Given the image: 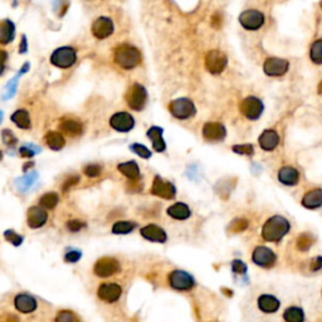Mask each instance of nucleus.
<instances>
[{
  "label": "nucleus",
  "instance_id": "f257e3e1",
  "mask_svg": "<svg viewBox=\"0 0 322 322\" xmlns=\"http://www.w3.org/2000/svg\"><path fill=\"white\" fill-rule=\"evenodd\" d=\"M289 221L282 215H274L269 218L262 228V238L266 242H279L289 232Z\"/></svg>",
  "mask_w": 322,
  "mask_h": 322
},
{
  "label": "nucleus",
  "instance_id": "f03ea898",
  "mask_svg": "<svg viewBox=\"0 0 322 322\" xmlns=\"http://www.w3.org/2000/svg\"><path fill=\"white\" fill-rule=\"evenodd\" d=\"M113 59L116 65L123 70H133L141 62V53L136 47L130 44H121L113 52Z\"/></svg>",
  "mask_w": 322,
  "mask_h": 322
},
{
  "label": "nucleus",
  "instance_id": "7ed1b4c3",
  "mask_svg": "<svg viewBox=\"0 0 322 322\" xmlns=\"http://www.w3.org/2000/svg\"><path fill=\"white\" fill-rule=\"evenodd\" d=\"M169 111L171 115L178 120H188L197 113V108L194 106V102L186 97L176 99L169 104Z\"/></svg>",
  "mask_w": 322,
  "mask_h": 322
},
{
  "label": "nucleus",
  "instance_id": "20e7f679",
  "mask_svg": "<svg viewBox=\"0 0 322 322\" xmlns=\"http://www.w3.org/2000/svg\"><path fill=\"white\" fill-rule=\"evenodd\" d=\"M77 60V52L70 46L59 47L52 53L51 63L58 68H70Z\"/></svg>",
  "mask_w": 322,
  "mask_h": 322
},
{
  "label": "nucleus",
  "instance_id": "39448f33",
  "mask_svg": "<svg viewBox=\"0 0 322 322\" xmlns=\"http://www.w3.org/2000/svg\"><path fill=\"white\" fill-rule=\"evenodd\" d=\"M128 107L135 111H141L146 106L147 91L142 84L134 83L125 96Z\"/></svg>",
  "mask_w": 322,
  "mask_h": 322
},
{
  "label": "nucleus",
  "instance_id": "423d86ee",
  "mask_svg": "<svg viewBox=\"0 0 322 322\" xmlns=\"http://www.w3.org/2000/svg\"><path fill=\"white\" fill-rule=\"evenodd\" d=\"M169 284L175 291H190L195 286V279L191 274L181 269H174L169 274Z\"/></svg>",
  "mask_w": 322,
  "mask_h": 322
},
{
  "label": "nucleus",
  "instance_id": "0eeeda50",
  "mask_svg": "<svg viewBox=\"0 0 322 322\" xmlns=\"http://www.w3.org/2000/svg\"><path fill=\"white\" fill-rule=\"evenodd\" d=\"M263 102L258 97L248 96L239 104V111L248 120H258L263 113Z\"/></svg>",
  "mask_w": 322,
  "mask_h": 322
},
{
  "label": "nucleus",
  "instance_id": "6e6552de",
  "mask_svg": "<svg viewBox=\"0 0 322 322\" xmlns=\"http://www.w3.org/2000/svg\"><path fill=\"white\" fill-rule=\"evenodd\" d=\"M228 65V58L218 49L209 51L205 55V68L212 75H220Z\"/></svg>",
  "mask_w": 322,
  "mask_h": 322
},
{
  "label": "nucleus",
  "instance_id": "1a4fd4ad",
  "mask_svg": "<svg viewBox=\"0 0 322 322\" xmlns=\"http://www.w3.org/2000/svg\"><path fill=\"white\" fill-rule=\"evenodd\" d=\"M121 269L120 262L112 257H105L97 261L93 266V272L100 278H108L113 274L118 273Z\"/></svg>",
  "mask_w": 322,
  "mask_h": 322
},
{
  "label": "nucleus",
  "instance_id": "9d476101",
  "mask_svg": "<svg viewBox=\"0 0 322 322\" xmlns=\"http://www.w3.org/2000/svg\"><path fill=\"white\" fill-rule=\"evenodd\" d=\"M239 23L247 30H258L265 24V15L255 9L244 10L239 15Z\"/></svg>",
  "mask_w": 322,
  "mask_h": 322
},
{
  "label": "nucleus",
  "instance_id": "9b49d317",
  "mask_svg": "<svg viewBox=\"0 0 322 322\" xmlns=\"http://www.w3.org/2000/svg\"><path fill=\"white\" fill-rule=\"evenodd\" d=\"M288 68L289 63L286 59L276 57L267 58L265 65H263V71L269 77H281V76L286 75Z\"/></svg>",
  "mask_w": 322,
  "mask_h": 322
},
{
  "label": "nucleus",
  "instance_id": "f8f14e48",
  "mask_svg": "<svg viewBox=\"0 0 322 322\" xmlns=\"http://www.w3.org/2000/svg\"><path fill=\"white\" fill-rule=\"evenodd\" d=\"M276 260L277 257L273 250L265 247V245H260V247L255 248L252 254V261L254 262V265L260 266L262 268L273 267Z\"/></svg>",
  "mask_w": 322,
  "mask_h": 322
},
{
  "label": "nucleus",
  "instance_id": "ddd939ff",
  "mask_svg": "<svg viewBox=\"0 0 322 322\" xmlns=\"http://www.w3.org/2000/svg\"><path fill=\"white\" fill-rule=\"evenodd\" d=\"M151 192L156 197L163 198V199H174L176 195V188L173 183L163 180L161 176L156 175L154 178V181H152Z\"/></svg>",
  "mask_w": 322,
  "mask_h": 322
},
{
  "label": "nucleus",
  "instance_id": "4468645a",
  "mask_svg": "<svg viewBox=\"0 0 322 322\" xmlns=\"http://www.w3.org/2000/svg\"><path fill=\"white\" fill-rule=\"evenodd\" d=\"M110 125L113 130L118 133H128L134 128L135 120L127 112H117L110 118Z\"/></svg>",
  "mask_w": 322,
  "mask_h": 322
},
{
  "label": "nucleus",
  "instance_id": "2eb2a0df",
  "mask_svg": "<svg viewBox=\"0 0 322 322\" xmlns=\"http://www.w3.org/2000/svg\"><path fill=\"white\" fill-rule=\"evenodd\" d=\"M97 295H99L100 300H102L104 302L113 303L121 297V295H122V288H121L120 284L106 282V283H102L101 286L99 287Z\"/></svg>",
  "mask_w": 322,
  "mask_h": 322
},
{
  "label": "nucleus",
  "instance_id": "dca6fc26",
  "mask_svg": "<svg viewBox=\"0 0 322 322\" xmlns=\"http://www.w3.org/2000/svg\"><path fill=\"white\" fill-rule=\"evenodd\" d=\"M113 22L108 17H100L92 24V34L97 39H106L113 33Z\"/></svg>",
  "mask_w": 322,
  "mask_h": 322
},
{
  "label": "nucleus",
  "instance_id": "f3484780",
  "mask_svg": "<svg viewBox=\"0 0 322 322\" xmlns=\"http://www.w3.org/2000/svg\"><path fill=\"white\" fill-rule=\"evenodd\" d=\"M203 136L207 141L219 142L223 141L227 136V130L224 125L219 122H208L203 127Z\"/></svg>",
  "mask_w": 322,
  "mask_h": 322
},
{
  "label": "nucleus",
  "instance_id": "a211bd4d",
  "mask_svg": "<svg viewBox=\"0 0 322 322\" xmlns=\"http://www.w3.org/2000/svg\"><path fill=\"white\" fill-rule=\"evenodd\" d=\"M141 237L152 243H165L168 241V234L163 228L156 224H149L140 231Z\"/></svg>",
  "mask_w": 322,
  "mask_h": 322
},
{
  "label": "nucleus",
  "instance_id": "6ab92c4d",
  "mask_svg": "<svg viewBox=\"0 0 322 322\" xmlns=\"http://www.w3.org/2000/svg\"><path fill=\"white\" fill-rule=\"evenodd\" d=\"M48 220V213L42 207L29 208L27 214V223L31 229H38L43 227Z\"/></svg>",
  "mask_w": 322,
  "mask_h": 322
},
{
  "label": "nucleus",
  "instance_id": "aec40b11",
  "mask_svg": "<svg viewBox=\"0 0 322 322\" xmlns=\"http://www.w3.org/2000/svg\"><path fill=\"white\" fill-rule=\"evenodd\" d=\"M14 307L22 313H31L38 307V302L30 295L19 294L14 297Z\"/></svg>",
  "mask_w": 322,
  "mask_h": 322
},
{
  "label": "nucleus",
  "instance_id": "412c9836",
  "mask_svg": "<svg viewBox=\"0 0 322 322\" xmlns=\"http://www.w3.org/2000/svg\"><path fill=\"white\" fill-rule=\"evenodd\" d=\"M258 142H260L261 149H263L265 151H272L278 146L279 136L274 130H266L261 134Z\"/></svg>",
  "mask_w": 322,
  "mask_h": 322
},
{
  "label": "nucleus",
  "instance_id": "4be33fe9",
  "mask_svg": "<svg viewBox=\"0 0 322 322\" xmlns=\"http://www.w3.org/2000/svg\"><path fill=\"white\" fill-rule=\"evenodd\" d=\"M278 180L283 185L295 186L297 185L298 180H300V174L292 166H283L278 171Z\"/></svg>",
  "mask_w": 322,
  "mask_h": 322
},
{
  "label": "nucleus",
  "instance_id": "5701e85b",
  "mask_svg": "<svg viewBox=\"0 0 322 322\" xmlns=\"http://www.w3.org/2000/svg\"><path fill=\"white\" fill-rule=\"evenodd\" d=\"M281 302L272 295H262L258 297V308L265 313H274L279 310Z\"/></svg>",
  "mask_w": 322,
  "mask_h": 322
},
{
  "label": "nucleus",
  "instance_id": "b1692460",
  "mask_svg": "<svg viewBox=\"0 0 322 322\" xmlns=\"http://www.w3.org/2000/svg\"><path fill=\"white\" fill-rule=\"evenodd\" d=\"M164 130L159 126H152L147 130V137L150 139V141L152 142V146H154V150L156 152H164L166 149V142L164 141L163 137Z\"/></svg>",
  "mask_w": 322,
  "mask_h": 322
},
{
  "label": "nucleus",
  "instance_id": "393cba45",
  "mask_svg": "<svg viewBox=\"0 0 322 322\" xmlns=\"http://www.w3.org/2000/svg\"><path fill=\"white\" fill-rule=\"evenodd\" d=\"M166 213L170 218L175 219V220H186L191 215V210L185 203H175V204L170 205Z\"/></svg>",
  "mask_w": 322,
  "mask_h": 322
},
{
  "label": "nucleus",
  "instance_id": "a878e982",
  "mask_svg": "<svg viewBox=\"0 0 322 322\" xmlns=\"http://www.w3.org/2000/svg\"><path fill=\"white\" fill-rule=\"evenodd\" d=\"M302 205L307 209H317L322 207V189H313L306 192L302 198Z\"/></svg>",
  "mask_w": 322,
  "mask_h": 322
},
{
  "label": "nucleus",
  "instance_id": "bb28decb",
  "mask_svg": "<svg viewBox=\"0 0 322 322\" xmlns=\"http://www.w3.org/2000/svg\"><path fill=\"white\" fill-rule=\"evenodd\" d=\"M15 37V25L12 20L4 19L0 22V44L5 46L13 42Z\"/></svg>",
  "mask_w": 322,
  "mask_h": 322
},
{
  "label": "nucleus",
  "instance_id": "cd10ccee",
  "mask_svg": "<svg viewBox=\"0 0 322 322\" xmlns=\"http://www.w3.org/2000/svg\"><path fill=\"white\" fill-rule=\"evenodd\" d=\"M59 128L63 133L71 135V136H78L83 131L82 123L75 118H63L59 123Z\"/></svg>",
  "mask_w": 322,
  "mask_h": 322
},
{
  "label": "nucleus",
  "instance_id": "c85d7f7f",
  "mask_svg": "<svg viewBox=\"0 0 322 322\" xmlns=\"http://www.w3.org/2000/svg\"><path fill=\"white\" fill-rule=\"evenodd\" d=\"M118 171L122 175H125L128 180L137 181L140 179V169L136 161H127V163H122L117 166Z\"/></svg>",
  "mask_w": 322,
  "mask_h": 322
},
{
  "label": "nucleus",
  "instance_id": "c756f323",
  "mask_svg": "<svg viewBox=\"0 0 322 322\" xmlns=\"http://www.w3.org/2000/svg\"><path fill=\"white\" fill-rule=\"evenodd\" d=\"M44 140H46L49 149L55 150V151L63 149V146L66 145L65 136L60 133H58V131H49V133L46 135V137H44Z\"/></svg>",
  "mask_w": 322,
  "mask_h": 322
},
{
  "label": "nucleus",
  "instance_id": "7c9ffc66",
  "mask_svg": "<svg viewBox=\"0 0 322 322\" xmlns=\"http://www.w3.org/2000/svg\"><path fill=\"white\" fill-rule=\"evenodd\" d=\"M12 121L22 130H29L30 128V117H29L28 111L18 110L12 115Z\"/></svg>",
  "mask_w": 322,
  "mask_h": 322
},
{
  "label": "nucleus",
  "instance_id": "2f4dec72",
  "mask_svg": "<svg viewBox=\"0 0 322 322\" xmlns=\"http://www.w3.org/2000/svg\"><path fill=\"white\" fill-rule=\"evenodd\" d=\"M283 318L286 322H303L305 321V312L302 308L292 306L284 311Z\"/></svg>",
  "mask_w": 322,
  "mask_h": 322
},
{
  "label": "nucleus",
  "instance_id": "473e14b6",
  "mask_svg": "<svg viewBox=\"0 0 322 322\" xmlns=\"http://www.w3.org/2000/svg\"><path fill=\"white\" fill-rule=\"evenodd\" d=\"M136 228V223L131 220H120L116 221L112 226L113 234H130Z\"/></svg>",
  "mask_w": 322,
  "mask_h": 322
},
{
  "label": "nucleus",
  "instance_id": "72a5a7b5",
  "mask_svg": "<svg viewBox=\"0 0 322 322\" xmlns=\"http://www.w3.org/2000/svg\"><path fill=\"white\" fill-rule=\"evenodd\" d=\"M58 202H59V197H58V194H55V192H47V194L42 195L41 200H39V204H41L42 208H44V209H53V208H55V205L58 204Z\"/></svg>",
  "mask_w": 322,
  "mask_h": 322
},
{
  "label": "nucleus",
  "instance_id": "f704fd0d",
  "mask_svg": "<svg viewBox=\"0 0 322 322\" xmlns=\"http://www.w3.org/2000/svg\"><path fill=\"white\" fill-rule=\"evenodd\" d=\"M310 58L315 65H322V39H317L312 43L310 49Z\"/></svg>",
  "mask_w": 322,
  "mask_h": 322
},
{
  "label": "nucleus",
  "instance_id": "c9c22d12",
  "mask_svg": "<svg viewBox=\"0 0 322 322\" xmlns=\"http://www.w3.org/2000/svg\"><path fill=\"white\" fill-rule=\"evenodd\" d=\"M313 244V238L310 233L301 234L297 238V248L301 252H307Z\"/></svg>",
  "mask_w": 322,
  "mask_h": 322
},
{
  "label": "nucleus",
  "instance_id": "e433bc0d",
  "mask_svg": "<svg viewBox=\"0 0 322 322\" xmlns=\"http://www.w3.org/2000/svg\"><path fill=\"white\" fill-rule=\"evenodd\" d=\"M37 178H38L37 173H30L28 174V175L23 176L22 179H18L17 180L18 188H19L20 190H28L31 185H33V183L37 180Z\"/></svg>",
  "mask_w": 322,
  "mask_h": 322
},
{
  "label": "nucleus",
  "instance_id": "4c0bfd02",
  "mask_svg": "<svg viewBox=\"0 0 322 322\" xmlns=\"http://www.w3.org/2000/svg\"><path fill=\"white\" fill-rule=\"evenodd\" d=\"M130 149H131V151L135 152L137 156L142 157V159H150V157H151V151H150V150L147 149L145 145L135 142V144H131Z\"/></svg>",
  "mask_w": 322,
  "mask_h": 322
},
{
  "label": "nucleus",
  "instance_id": "58836bf2",
  "mask_svg": "<svg viewBox=\"0 0 322 322\" xmlns=\"http://www.w3.org/2000/svg\"><path fill=\"white\" fill-rule=\"evenodd\" d=\"M19 152H20V155H22L23 157H27V159H30V157H33L36 154H39V152H41V149H39V147L37 146V145L25 144V145H23L22 147H20Z\"/></svg>",
  "mask_w": 322,
  "mask_h": 322
},
{
  "label": "nucleus",
  "instance_id": "ea45409f",
  "mask_svg": "<svg viewBox=\"0 0 322 322\" xmlns=\"http://www.w3.org/2000/svg\"><path fill=\"white\" fill-rule=\"evenodd\" d=\"M248 228V220L243 218H237L229 226V231L233 232V233H241L244 232Z\"/></svg>",
  "mask_w": 322,
  "mask_h": 322
},
{
  "label": "nucleus",
  "instance_id": "a19ab883",
  "mask_svg": "<svg viewBox=\"0 0 322 322\" xmlns=\"http://www.w3.org/2000/svg\"><path fill=\"white\" fill-rule=\"evenodd\" d=\"M2 139L3 142H4L8 147H14L18 142V139L15 137V135L13 134V131L9 130V128H5V130L2 131Z\"/></svg>",
  "mask_w": 322,
  "mask_h": 322
},
{
  "label": "nucleus",
  "instance_id": "79ce46f5",
  "mask_svg": "<svg viewBox=\"0 0 322 322\" xmlns=\"http://www.w3.org/2000/svg\"><path fill=\"white\" fill-rule=\"evenodd\" d=\"M54 322H80V320L72 311H60L55 316Z\"/></svg>",
  "mask_w": 322,
  "mask_h": 322
},
{
  "label": "nucleus",
  "instance_id": "37998d69",
  "mask_svg": "<svg viewBox=\"0 0 322 322\" xmlns=\"http://www.w3.org/2000/svg\"><path fill=\"white\" fill-rule=\"evenodd\" d=\"M233 151L238 155H247V156H252L254 152V147L250 144L245 145H234Z\"/></svg>",
  "mask_w": 322,
  "mask_h": 322
},
{
  "label": "nucleus",
  "instance_id": "c03bdc74",
  "mask_svg": "<svg viewBox=\"0 0 322 322\" xmlns=\"http://www.w3.org/2000/svg\"><path fill=\"white\" fill-rule=\"evenodd\" d=\"M84 228H86V223L80 220V219H71L67 221V229L71 233H77Z\"/></svg>",
  "mask_w": 322,
  "mask_h": 322
},
{
  "label": "nucleus",
  "instance_id": "a18cd8bd",
  "mask_svg": "<svg viewBox=\"0 0 322 322\" xmlns=\"http://www.w3.org/2000/svg\"><path fill=\"white\" fill-rule=\"evenodd\" d=\"M83 173L86 174L88 178H97V176L101 175L102 168L100 165H97V164H89V165H87L86 168L83 169Z\"/></svg>",
  "mask_w": 322,
  "mask_h": 322
},
{
  "label": "nucleus",
  "instance_id": "49530a36",
  "mask_svg": "<svg viewBox=\"0 0 322 322\" xmlns=\"http://www.w3.org/2000/svg\"><path fill=\"white\" fill-rule=\"evenodd\" d=\"M22 76V73H18V76L15 78H13L12 81H9V83L7 84V99H10V97L13 96V94L15 93V91H17V84H18V80H19V77Z\"/></svg>",
  "mask_w": 322,
  "mask_h": 322
},
{
  "label": "nucleus",
  "instance_id": "de8ad7c7",
  "mask_svg": "<svg viewBox=\"0 0 322 322\" xmlns=\"http://www.w3.org/2000/svg\"><path fill=\"white\" fill-rule=\"evenodd\" d=\"M4 237H5V239H7L8 242H10L12 244H14V245H19L20 243L23 242L22 237L18 236V234L15 233V232H13V231H7V232H5Z\"/></svg>",
  "mask_w": 322,
  "mask_h": 322
},
{
  "label": "nucleus",
  "instance_id": "09e8293b",
  "mask_svg": "<svg viewBox=\"0 0 322 322\" xmlns=\"http://www.w3.org/2000/svg\"><path fill=\"white\" fill-rule=\"evenodd\" d=\"M78 181H80V176H78V175H72V176H70V178H68L67 180H66L65 183H63V186H62L63 191H65V192L68 191V190L72 188V186L77 185Z\"/></svg>",
  "mask_w": 322,
  "mask_h": 322
},
{
  "label": "nucleus",
  "instance_id": "8fccbe9b",
  "mask_svg": "<svg viewBox=\"0 0 322 322\" xmlns=\"http://www.w3.org/2000/svg\"><path fill=\"white\" fill-rule=\"evenodd\" d=\"M232 271L237 274H244L247 272V266L242 262V261L236 260L232 262Z\"/></svg>",
  "mask_w": 322,
  "mask_h": 322
},
{
  "label": "nucleus",
  "instance_id": "3c124183",
  "mask_svg": "<svg viewBox=\"0 0 322 322\" xmlns=\"http://www.w3.org/2000/svg\"><path fill=\"white\" fill-rule=\"evenodd\" d=\"M81 255L82 254L80 250H71V252H68L67 254L65 255V261L68 263H76L80 261Z\"/></svg>",
  "mask_w": 322,
  "mask_h": 322
},
{
  "label": "nucleus",
  "instance_id": "603ef678",
  "mask_svg": "<svg viewBox=\"0 0 322 322\" xmlns=\"http://www.w3.org/2000/svg\"><path fill=\"white\" fill-rule=\"evenodd\" d=\"M322 268V257H316L311 263V271L317 272Z\"/></svg>",
  "mask_w": 322,
  "mask_h": 322
},
{
  "label": "nucleus",
  "instance_id": "864d4df0",
  "mask_svg": "<svg viewBox=\"0 0 322 322\" xmlns=\"http://www.w3.org/2000/svg\"><path fill=\"white\" fill-rule=\"evenodd\" d=\"M8 59V53L5 51H0V76L3 75L5 70V62Z\"/></svg>",
  "mask_w": 322,
  "mask_h": 322
},
{
  "label": "nucleus",
  "instance_id": "5fc2aeb1",
  "mask_svg": "<svg viewBox=\"0 0 322 322\" xmlns=\"http://www.w3.org/2000/svg\"><path fill=\"white\" fill-rule=\"evenodd\" d=\"M221 24V20H220V17H219V14H214L213 15V19H212V25L214 28H219Z\"/></svg>",
  "mask_w": 322,
  "mask_h": 322
},
{
  "label": "nucleus",
  "instance_id": "6e6d98bb",
  "mask_svg": "<svg viewBox=\"0 0 322 322\" xmlns=\"http://www.w3.org/2000/svg\"><path fill=\"white\" fill-rule=\"evenodd\" d=\"M24 52H27V39H25V37H23L22 43H20L19 53H24Z\"/></svg>",
  "mask_w": 322,
  "mask_h": 322
},
{
  "label": "nucleus",
  "instance_id": "4d7b16f0",
  "mask_svg": "<svg viewBox=\"0 0 322 322\" xmlns=\"http://www.w3.org/2000/svg\"><path fill=\"white\" fill-rule=\"evenodd\" d=\"M317 91H318V93H320L321 96H322V81L320 82V83H318V88H317Z\"/></svg>",
  "mask_w": 322,
  "mask_h": 322
},
{
  "label": "nucleus",
  "instance_id": "13d9d810",
  "mask_svg": "<svg viewBox=\"0 0 322 322\" xmlns=\"http://www.w3.org/2000/svg\"><path fill=\"white\" fill-rule=\"evenodd\" d=\"M31 165H33V163H29V164H27V165H24V171H25V170H28V169L30 168Z\"/></svg>",
  "mask_w": 322,
  "mask_h": 322
},
{
  "label": "nucleus",
  "instance_id": "bf43d9fd",
  "mask_svg": "<svg viewBox=\"0 0 322 322\" xmlns=\"http://www.w3.org/2000/svg\"><path fill=\"white\" fill-rule=\"evenodd\" d=\"M2 120H3V112L0 111V122H2Z\"/></svg>",
  "mask_w": 322,
  "mask_h": 322
},
{
  "label": "nucleus",
  "instance_id": "052dcab7",
  "mask_svg": "<svg viewBox=\"0 0 322 322\" xmlns=\"http://www.w3.org/2000/svg\"><path fill=\"white\" fill-rule=\"evenodd\" d=\"M3 159V152H2V150H0V160Z\"/></svg>",
  "mask_w": 322,
  "mask_h": 322
},
{
  "label": "nucleus",
  "instance_id": "680f3d73",
  "mask_svg": "<svg viewBox=\"0 0 322 322\" xmlns=\"http://www.w3.org/2000/svg\"><path fill=\"white\" fill-rule=\"evenodd\" d=\"M321 8H322V3H321Z\"/></svg>",
  "mask_w": 322,
  "mask_h": 322
}]
</instances>
